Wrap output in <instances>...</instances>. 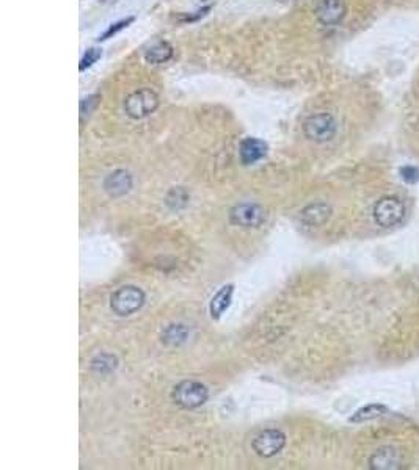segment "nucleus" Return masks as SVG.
<instances>
[{"mask_svg": "<svg viewBox=\"0 0 419 470\" xmlns=\"http://www.w3.org/2000/svg\"><path fill=\"white\" fill-rule=\"evenodd\" d=\"M240 160L244 165H253L267 156V145L259 138H245L240 143Z\"/></svg>", "mask_w": 419, "mask_h": 470, "instance_id": "nucleus-10", "label": "nucleus"}, {"mask_svg": "<svg viewBox=\"0 0 419 470\" xmlns=\"http://www.w3.org/2000/svg\"><path fill=\"white\" fill-rule=\"evenodd\" d=\"M347 7L344 0H321L317 5V21L324 25H338L346 18Z\"/></svg>", "mask_w": 419, "mask_h": 470, "instance_id": "nucleus-8", "label": "nucleus"}, {"mask_svg": "<svg viewBox=\"0 0 419 470\" xmlns=\"http://www.w3.org/2000/svg\"><path fill=\"white\" fill-rule=\"evenodd\" d=\"M374 220L382 228H394L405 217V206L398 198H382L374 206Z\"/></svg>", "mask_w": 419, "mask_h": 470, "instance_id": "nucleus-5", "label": "nucleus"}, {"mask_svg": "<svg viewBox=\"0 0 419 470\" xmlns=\"http://www.w3.org/2000/svg\"><path fill=\"white\" fill-rule=\"evenodd\" d=\"M101 57H102V51H101V49H98V47L88 49V51L85 52L84 57H82V60H80V64H79L80 71H85V69H88V68H91V66L95 64Z\"/></svg>", "mask_w": 419, "mask_h": 470, "instance_id": "nucleus-18", "label": "nucleus"}, {"mask_svg": "<svg viewBox=\"0 0 419 470\" xmlns=\"http://www.w3.org/2000/svg\"><path fill=\"white\" fill-rule=\"evenodd\" d=\"M382 412H385V408L380 405H369L366 408H361L354 417L350 420L352 422H366V420H372L378 416H382Z\"/></svg>", "mask_w": 419, "mask_h": 470, "instance_id": "nucleus-17", "label": "nucleus"}, {"mask_svg": "<svg viewBox=\"0 0 419 470\" xmlns=\"http://www.w3.org/2000/svg\"><path fill=\"white\" fill-rule=\"evenodd\" d=\"M336 126L335 118L330 113H317L306 118L303 123V132L308 140L314 143H327L336 135Z\"/></svg>", "mask_w": 419, "mask_h": 470, "instance_id": "nucleus-4", "label": "nucleus"}, {"mask_svg": "<svg viewBox=\"0 0 419 470\" xmlns=\"http://www.w3.org/2000/svg\"><path fill=\"white\" fill-rule=\"evenodd\" d=\"M400 466V455L393 447H383L374 451V455L369 458V467L385 470V469H398Z\"/></svg>", "mask_w": 419, "mask_h": 470, "instance_id": "nucleus-11", "label": "nucleus"}, {"mask_svg": "<svg viewBox=\"0 0 419 470\" xmlns=\"http://www.w3.org/2000/svg\"><path fill=\"white\" fill-rule=\"evenodd\" d=\"M286 434L280 430H266L259 433L251 442L253 450L262 458H272L284 449Z\"/></svg>", "mask_w": 419, "mask_h": 470, "instance_id": "nucleus-6", "label": "nucleus"}, {"mask_svg": "<svg viewBox=\"0 0 419 470\" xmlns=\"http://www.w3.org/2000/svg\"><path fill=\"white\" fill-rule=\"evenodd\" d=\"M264 220H266V212L258 204H239L229 212L231 223L245 229L259 228L264 223Z\"/></svg>", "mask_w": 419, "mask_h": 470, "instance_id": "nucleus-7", "label": "nucleus"}, {"mask_svg": "<svg viewBox=\"0 0 419 470\" xmlns=\"http://www.w3.org/2000/svg\"><path fill=\"white\" fill-rule=\"evenodd\" d=\"M132 21H134V18H128V19H123V21L117 22V24H112V27H110V29L106 33H104V35L99 38V40H102V41L104 40H109V38H112L113 35H117L120 30L126 29V27H128Z\"/></svg>", "mask_w": 419, "mask_h": 470, "instance_id": "nucleus-20", "label": "nucleus"}, {"mask_svg": "<svg viewBox=\"0 0 419 470\" xmlns=\"http://www.w3.org/2000/svg\"><path fill=\"white\" fill-rule=\"evenodd\" d=\"M118 367V359L113 355H109V353H101L91 361V370L96 373L107 375L112 373L115 368Z\"/></svg>", "mask_w": 419, "mask_h": 470, "instance_id": "nucleus-16", "label": "nucleus"}, {"mask_svg": "<svg viewBox=\"0 0 419 470\" xmlns=\"http://www.w3.org/2000/svg\"><path fill=\"white\" fill-rule=\"evenodd\" d=\"M190 329L185 325H170L162 334V342L170 346H178L189 339Z\"/></svg>", "mask_w": 419, "mask_h": 470, "instance_id": "nucleus-15", "label": "nucleus"}, {"mask_svg": "<svg viewBox=\"0 0 419 470\" xmlns=\"http://www.w3.org/2000/svg\"><path fill=\"white\" fill-rule=\"evenodd\" d=\"M400 174H402V179H404L405 182H410V184H415V182L419 180V169L415 167L402 168Z\"/></svg>", "mask_w": 419, "mask_h": 470, "instance_id": "nucleus-21", "label": "nucleus"}, {"mask_svg": "<svg viewBox=\"0 0 419 470\" xmlns=\"http://www.w3.org/2000/svg\"><path fill=\"white\" fill-rule=\"evenodd\" d=\"M234 293V285H225L215 293L214 298L211 300V306H209V312H211V317L218 320L225 314L226 309L229 307L231 298H233Z\"/></svg>", "mask_w": 419, "mask_h": 470, "instance_id": "nucleus-13", "label": "nucleus"}, {"mask_svg": "<svg viewBox=\"0 0 419 470\" xmlns=\"http://www.w3.org/2000/svg\"><path fill=\"white\" fill-rule=\"evenodd\" d=\"M173 57V47L167 41H157L145 52V60L150 64L167 63Z\"/></svg>", "mask_w": 419, "mask_h": 470, "instance_id": "nucleus-14", "label": "nucleus"}, {"mask_svg": "<svg viewBox=\"0 0 419 470\" xmlns=\"http://www.w3.org/2000/svg\"><path fill=\"white\" fill-rule=\"evenodd\" d=\"M159 107V96L152 90L141 88L131 93L124 101V112L132 119H143Z\"/></svg>", "mask_w": 419, "mask_h": 470, "instance_id": "nucleus-3", "label": "nucleus"}, {"mask_svg": "<svg viewBox=\"0 0 419 470\" xmlns=\"http://www.w3.org/2000/svg\"><path fill=\"white\" fill-rule=\"evenodd\" d=\"M132 188V176L129 171L117 169L110 173L106 180H104V190L107 191L109 196L120 198L129 193Z\"/></svg>", "mask_w": 419, "mask_h": 470, "instance_id": "nucleus-9", "label": "nucleus"}, {"mask_svg": "<svg viewBox=\"0 0 419 470\" xmlns=\"http://www.w3.org/2000/svg\"><path fill=\"white\" fill-rule=\"evenodd\" d=\"M172 398L179 408L196 409L207 401L209 390L198 381H183L173 389Z\"/></svg>", "mask_w": 419, "mask_h": 470, "instance_id": "nucleus-2", "label": "nucleus"}, {"mask_svg": "<svg viewBox=\"0 0 419 470\" xmlns=\"http://www.w3.org/2000/svg\"><path fill=\"white\" fill-rule=\"evenodd\" d=\"M332 215V209L325 202H314L302 210V221L308 226H321Z\"/></svg>", "mask_w": 419, "mask_h": 470, "instance_id": "nucleus-12", "label": "nucleus"}, {"mask_svg": "<svg viewBox=\"0 0 419 470\" xmlns=\"http://www.w3.org/2000/svg\"><path fill=\"white\" fill-rule=\"evenodd\" d=\"M99 97L98 94H93V96H88L85 99H82L80 101V118L84 121L87 116H90L93 112H95V108L98 107L99 104Z\"/></svg>", "mask_w": 419, "mask_h": 470, "instance_id": "nucleus-19", "label": "nucleus"}, {"mask_svg": "<svg viewBox=\"0 0 419 470\" xmlns=\"http://www.w3.org/2000/svg\"><path fill=\"white\" fill-rule=\"evenodd\" d=\"M145 304V293L135 285H124L110 298V307L120 317H128L141 309Z\"/></svg>", "mask_w": 419, "mask_h": 470, "instance_id": "nucleus-1", "label": "nucleus"}]
</instances>
